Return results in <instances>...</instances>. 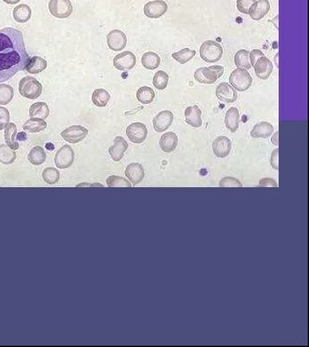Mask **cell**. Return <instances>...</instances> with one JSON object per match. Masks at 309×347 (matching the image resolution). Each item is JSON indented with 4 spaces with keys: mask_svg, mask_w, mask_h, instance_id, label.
Returning <instances> with one entry per match:
<instances>
[{
    "mask_svg": "<svg viewBox=\"0 0 309 347\" xmlns=\"http://www.w3.org/2000/svg\"><path fill=\"white\" fill-rule=\"evenodd\" d=\"M29 59L23 34L14 28L0 30V84L25 70Z\"/></svg>",
    "mask_w": 309,
    "mask_h": 347,
    "instance_id": "obj_1",
    "label": "cell"
},
{
    "mask_svg": "<svg viewBox=\"0 0 309 347\" xmlns=\"http://www.w3.org/2000/svg\"><path fill=\"white\" fill-rule=\"evenodd\" d=\"M199 54L201 59L206 63L213 64L221 59L223 55V48L220 44L217 43L216 41L208 40L205 41L200 46Z\"/></svg>",
    "mask_w": 309,
    "mask_h": 347,
    "instance_id": "obj_2",
    "label": "cell"
},
{
    "mask_svg": "<svg viewBox=\"0 0 309 347\" xmlns=\"http://www.w3.org/2000/svg\"><path fill=\"white\" fill-rule=\"evenodd\" d=\"M18 89L20 94L23 97L26 99H35L42 93L43 86L34 77L25 76L20 81Z\"/></svg>",
    "mask_w": 309,
    "mask_h": 347,
    "instance_id": "obj_3",
    "label": "cell"
},
{
    "mask_svg": "<svg viewBox=\"0 0 309 347\" xmlns=\"http://www.w3.org/2000/svg\"><path fill=\"white\" fill-rule=\"evenodd\" d=\"M224 74L222 66H209L202 67L195 72L194 78L197 82L204 85H213L216 81Z\"/></svg>",
    "mask_w": 309,
    "mask_h": 347,
    "instance_id": "obj_4",
    "label": "cell"
},
{
    "mask_svg": "<svg viewBox=\"0 0 309 347\" xmlns=\"http://www.w3.org/2000/svg\"><path fill=\"white\" fill-rule=\"evenodd\" d=\"M253 79L249 72L243 68L235 69L229 76V84L239 91H245L251 87Z\"/></svg>",
    "mask_w": 309,
    "mask_h": 347,
    "instance_id": "obj_5",
    "label": "cell"
},
{
    "mask_svg": "<svg viewBox=\"0 0 309 347\" xmlns=\"http://www.w3.org/2000/svg\"><path fill=\"white\" fill-rule=\"evenodd\" d=\"M50 13L57 18H66L73 12V5L70 0H50Z\"/></svg>",
    "mask_w": 309,
    "mask_h": 347,
    "instance_id": "obj_6",
    "label": "cell"
},
{
    "mask_svg": "<svg viewBox=\"0 0 309 347\" xmlns=\"http://www.w3.org/2000/svg\"><path fill=\"white\" fill-rule=\"evenodd\" d=\"M87 135H88V129L79 125L71 126L61 132V137L65 139L66 142H69L72 144L79 143L86 138Z\"/></svg>",
    "mask_w": 309,
    "mask_h": 347,
    "instance_id": "obj_7",
    "label": "cell"
},
{
    "mask_svg": "<svg viewBox=\"0 0 309 347\" xmlns=\"http://www.w3.org/2000/svg\"><path fill=\"white\" fill-rule=\"evenodd\" d=\"M75 160V152L68 145L63 146L55 154V162L60 169H68Z\"/></svg>",
    "mask_w": 309,
    "mask_h": 347,
    "instance_id": "obj_8",
    "label": "cell"
},
{
    "mask_svg": "<svg viewBox=\"0 0 309 347\" xmlns=\"http://www.w3.org/2000/svg\"><path fill=\"white\" fill-rule=\"evenodd\" d=\"M148 130L144 123L135 122L129 125L126 129V135L128 139L136 144H141L147 138Z\"/></svg>",
    "mask_w": 309,
    "mask_h": 347,
    "instance_id": "obj_9",
    "label": "cell"
},
{
    "mask_svg": "<svg viewBox=\"0 0 309 347\" xmlns=\"http://www.w3.org/2000/svg\"><path fill=\"white\" fill-rule=\"evenodd\" d=\"M168 10V5L163 0H154L145 4V15L149 18H159Z\"/></svg>",
    "mask_w": 309,
    "mask_h": 347,
    "instance_id": "obj_10",
    "label": "cell"
},
{
    "mask_svg": "<svg viewBox=\"0 0 309 347\" xmlns=\"http://www.w3.org/2000/svg\"><path fill=\"white\" fill-rule=\"evenodd\" d=\"M135 65H136V57L130 51L121 53L119 55H116L114 59V65L115 68L120 71H128V70L133 69Z\"/></svg>",
    "mask_w": 309,
    "mask_h": 347,
    "instance_id": "obj_11",
    "label": "cell"
},
{
    "mask_svg": "<svg viewBox=\"0 0 309 347\" xmlns=\"http://www.w3.org/2000/svg\"><path fill=\"white\" fill-rule=\"evenodd\" d=\"M127 44V37L121 30L115 29L107 35V45L113 51H122Z\"/></svg>",
    "mask_w": 309,
    "mask_h": 347,
    "instance_id": "obj_12",
    "label": "cell"
},
{
    "mask_svg": "<svg viewBox=\"0 0 309 347\" xmlns=\"http://www.w3.org/2000/svg\"><path fill=\"white\" fill-rule=\"evenodd\" d=\"M253 67H254L255 74L259 79L261 80L269 79L274 68L271 61L265 55L259 57V59L256 61Z\"/></svg>",
    "mask_w": 309,
    "mask_h": 347,
    "instance_id": "obj_13",
    "label": "cell"
},
{
    "mask_svg": "<svg viewBox=\"0 0 309 347\" xmlns=\"http://www.w3.org/2000/svg\"><path fill=\"white\" fill-rule=\"evenodd\" d=\"M216 96L219 100L226 103H233L238 98L236 89L228 83H221L219 85L216 89Z\"/></svg>",
    "mask_w": 309,
    "mask_h": 347,
    "instance_id": "obj_14",
    "label": "cell"
},
{
    "mask_svg": "<svg viewBox=\"0 0 309 347\" xmlns=\"http://www.w3.org/2000/svg\"><path fill=\"white\" fill-rule=\"evenodd\" d=\"M173 122V114L169 110H163L154 119V128L157 132H163L169 129Z\"/></svg>",
    "mask_w": 309,
    "mask_h": 347,
    "instance_id": "obj_15",
    "label": "cell"
},
{
    "mask_svg": "<svg viewBox=\"0 0 309 347\" xmlns=\"http://www.w3.org/2000/svg\"><path fill=\"white\" fill-rule=\"evenodd\" d=\"M212 149L216 157L219 159H224L230 153L231 141L227 137H219L213 141Z\"/></svg>",
    "mask_w": 309,
    "mask_h": 347,
    "instance_id": "obj_16",
    "label": "cell"
},
{
    "mask_svg": "<svg viewBox=\"0 0 309 347\" xmlns=\"http://www.w3.org/2000/svg\"><path fill=\"white\" fill-rule=\"evenodd\" d=\"M269 9L270 3L269 0H256L249 9V15L252 19L259 21L269 13Z\"/></svg>",
    "mask_w": 309,
    "mask_h": 347,
    "instance_id": "obj_17",
    "label": "cell"
},
{
    "mask_svg": "<svg viewBox=\"0 0 309 347\" xmlns=\"http://www.w3.org/2000/svg\"><path fill=\"white\" fill-rule=\"evenodd\" d=\"M128 149V143L123 137H116L114 141V145L109 149V154L112 159L118 162L124 158L125 151Z\"/></svg>",
    "mask_w": 309,
    "mask_h": 347,
    "instance_id": "obj_18",
    "label": "cell"
},
{
    "mask_svg": "<svg viewBox=\"0 0 309 347\" xmlns=\"http://www.w3.org/2000/svg\"><path fill=\"white\" fill-rule=\"evenodd\" d=\"M125 175L132 184L136 185L145 178V169L139 163H132L125 169Z\"/></svg>",
    "mask_w": 309,
    "mask_h": 347,
    "instance_id": "obj_19",
    "label": "cell"
},
{
    "mask_svg": "<svg viewBox=\"0 0 309 347\" xmlns=\"http://www.w3.org/2000/svg\"><path fill=\"white\" fill-rule=\"evenodd\" d=\"M185 120L186 122L193 127L199 128L202 125L201 119V110L197 105L189 106L185 110Z\"/></svg>",
    "mask_w": 309,
    "mask_h": 347,
    "instance_id": "obj_20",
    "label": "cell"
},
{
    "mask_svg": "<svg viewBox=\"0 0 309 347\" xmlns=\"http://www.w3.org/2000/svg\"><path fill=\"white\" fill-rule=\"evenodd\" d=\"M178 137L174 132H166L159 139V147L162 151L170 153L174 151L178 145Z\"/></svg>",
    "mask_w": 309,
    "mask_h": 347,
    "instance_id": "obj_21",
    "label": "cell"
},
{
    "mask_svg": "<svg viewBox=\"0 0 309 347\" xmlns=\"http://www.w3.org/2000/svg\"><path fill=\"white\" fill-rule=\"evenodd\" d=\"M273 131L274 127L269 122L262 121L255 125L254 128L250 132V136L254 139H267L273 134Z\"/></svg>",
    "mask_w": 309,
    "mask_h": 347,
    "instance_id": "obj_22",
    "label": "cell"
},
{
    "mask_svg": "<svg viewBox=\"0 0 309 347\" xmlns=\"http://www.w3.org/2000/svg\"><path fill=\"white\" fill-rule=\"evenodd\" d=\"M225 124L227 129L232 133H235L238 129L239 125V109L235 107L229 108V110L226 113L225 117Z\"/></svg>",
    "mask_w": 309,
    "mask_h": 347,
    "instance_id": "obj_23",
    "label": "cell"
},
{
    "mask_svg": "<svg viewBox=\"0 0 309 347\" xmlns=\"http://www.w3.org/2000/svg\"><path fill=\"white\" fill-rule=\"evenodd\" d=\"M47 67V62L44 58L40 56H34L30 58L27 65L25 66V70L32 75H37L45 71Z\"/></svg>",
    "mask_w": 309,
    "mask_h": 347,
    "instance_id": "obj_24",
    "label": "cell"
},
{
    "mask_svg": "<svg viewBox=\"0 0 309 347\" xmlns=\"http://www.w3.org/2000/svg\"><path fill=\"white\" fill-rule=\"evenodd\" d=\"M16 134H17L16 126L14 123L8 122L5 127V143L14 150L19 149V143L16 140Z\"/></svg>",
    "mask_w": 309,
    "mask_h": 347,
    "instance_id": "obj_25",
    "label": "cell"
},
{
    "mask_svg": "<svg viewBox=\"0 0 309 347\" xmlns=\"http://www.w3.org/2000/svg\"><path fill=\"white\" fill-rule=\"evenodd\" d=\"M49 108L45 102H35L30 106L29 115L31 118L45 119L49 116Z\"/></svg>",
    "mask_w": 309,
    "mask_h": 347,
    "instance_id": "obj_26",
    "label": "cell"
},
{
    "mask_svg": "<svg viewBox=\"0 0 309 347\" xmlns=\"http://www.w3.org/2000/svg\"><path fill=\"white\" fill-rule=\"evenodd\" d=\"M46 127L47 123L45 122V119L32 118L25 122L23 128L30 133H37L42 130H45Z\"/></svg>",
    "mask_w": 309,
    "mask_h": 347,
    "instance_id": "obj_27",
    "label": "cell"
},
{
    "mask_svg": "<svg viewBox=\"0 0 309 347\" xmlns=\"http://www.w3.org/2000/svg\"><path fill=\"white\" fill-rule=\"evenodd\" d=\"M32 11L27 5H17L13 10V16L16 22L18 23H25L31 18Z\"/></svg>",
    "mask_w": 309,
    "mask_h": 347,
    "instance_id": "obj_28",
    "label": "cell"
},
{
    "mask_svg": "<svg viewBox=\"0 0 309 347\" xmlns=\"http://www.w3.org/2000/svg\"><path fill=\"white\" fill-rule=\"evenodd\" d=\"M27 159L31 164L35 166H40L43 164L46 159V154L43 148L39 146L34 147L30 150L29 154L27 156Z\"/></svg>",
    "mask_w": 309,
    "mask_h": 347,
    "instance_id": "obj_29",
    "label": "cell"
},
{
    "mask_svg": "<svg viewBox=\"0 0 309 347\" xmlns=\"http://www.w3.org/2000/svg\"><path fill=\"white\" fill-rule=\"evenodd\" d=\"M160 58L154 52H147L142 57V65L148 70H155L159 67Z\"/></svg>",
    "mask_w": 309,
    "mask_h": 347,
    "instance_id": "obj_30",
    "label": "cell"
},
{
    "mask_svg": "<svg viewBox=\"0 0 309 347\" xmlns=\"http://www.w3.org/2000/svg\"><path fill=\"white\" fill-rule=\"evenodd\" d=\"M110 99H111V96H110L109 92L105 89H95V91L93 92V96H92L93 103L100 108L105 107L106 105L108 104Z\"/></svg>",
    "mask_w": 309,
    "mask_h": 347,
    "instance_id": "obj_31",
    "label": "cell"
},
{
    "mask_svg": "<svg viewBox=\"0 0 309 347\" xmlns=\"http://www.w3.org/2000/svg\"><path fill=\"white\" fill-rule=\"evenodd\" d=\"M136 97H137V99L139 100L141 103H143V104H150L154 99V90L152 89V88L148 87V86H143V87H141L137 90Z\"/></svg>",
    "mask_w": 309,
    "mask_h": 347,
    "instance_id": "obj_32",
    "label": "cell"
},
{
    "mask_svg": "<svg viewBox=\"0 0 309 347\" xmlns=\"http://www.w3.org/2000/svg\"><path fill=\"white\" fill-rule=\"evenodd\" d=\"M249 51L248 50H239V52L235 55V65L239 68H243L245 70H249L252 67L249 59Z\"/></svg>",
    "mask_w": 309,
    "mask_h": 347,
    "instance_id": "obj_33",
    "label": "cell"
},
{
    "mask_svg": "<svg viewBox=\"0 0 309 347\" xmlns=\"http://www.w3.org/2000/svg\"><path fill=\"white\" fill-rule=\"evenodd\" d=\"M16 159V153L14 149L7 145H0V162L5 165L14 163Z\"/></svg>",
    "mask_w": 309,
    "mask_h": 347,
    "instance_id": "obj_34",
    "label": "cell"
},
{
    "mask_svg": "<svg viewBox=\"0 0 309 347\" xmlns=\"http://www.w3.org/2000/svg\"><path fill=\"white\" fill-rule=\"evenodd\" d=\"M196 55L194 50H190L189 48H183L179 52H176L172 54V57L174 58L180 65H185L189 61L192 59Z\"/></svg>",
    "mask_w": 309,
    "mask_h": 347,
    "instance_id": "obj_35",
    "label": "cell"
},
{
    "mask_svg": "<svg viewBox=\"0 0 309 347\" xmlns=\"http://www.w3.org/2000/svg\"><path fill=\"white\" fill-rule=\"evenodd\" d=\"M14 89L7 85H0V105H7L13 99Z\"/></svg>",
    "mask_w": 309,
    "mask_h": 347,
    "instance_id": "obj_36",
    "label": "cell"
},
{
    "mask_svg": "<svg viewBox=\"0 0 309 347\" xmlns=\"http://www.w3.org/2000/svg\"><path fill=\"white\" fill-rule=\"evenodd\" d=\"M154 85L158 89H164L168 86L169 75L164 71H158L154 77Z\"/></svg>",
    "mask_w": 309,
    "mask_h": 347,
    "instance_id": "obj_37",
    "label": "cell"
},
{
    "mask_svg": "<svg viewBox=\"0 0 309 347\" xmlns=\"http://www.w3.org/2000/svg\"><path fill=\"white\" fill-rule=\"evenodd\" d=\"M43 178L45 182L49 184L57 183L60 178L59 171L54 168H47L43 171Z\"/></svg>",
    "mask_w": 309,
    "mask_h": 347,
    "instance_id": "obj_38",
    "label": "cell"
},
{
    "mask_svg": "<svg viewBox=\"0 0 309 347\" xmlns=\"http://www.w3.org/2000/svg\"><path fill=\"white\" fill-rule=\"evenodd\" d=\"M106 183L109 187H132V183H130L129 181L117 175L109 176L106 180Z\"/></svg>",
    "mask_w": 309,
    "mask_h": 347,
    "instance_id": "obj_39",
    "label": "cell"
},
{
    "mask_svg": "<svg viewBox=\"0 0 309 347\" xmlns=\"http://www.w3.org/2000/svg\"><path fill=\"white\" fill-rule=\"evenodd\" d=\"M219 186L221 187H241L242 183L239 182V180L234 177H224L221 179Z\"/></svg>",
    "mask_w": 309,
    "mask_h": 347,
    "instance_id": "obj_40",
    "label": "cell"
},
{
    "mask_svg": "<svg viewBox=\"0 0 309 347\" xmlns=\"http://www.w3.org/2000/svg\"><path fill=\"white\" fill-rule=\"evenodd\" d=\"M255 2L256 0H237V7L239 12L243 14H249V9Z\"/></svg>",
    "mask_w": 309,
    "mask_h": 347,
    "instance_id": "obj_41",
    "label": "cell"
},
{
    "mask_svg": "<svg viewBox=\"0 0 309 347\" xmlns=\"http://www.w3.org/2000/svg\"><path fill=\"white\" fill-rule=\"evenodd\" d=\"M10 114L8 109L4 107H0V130L5 129L6 124L9 122Z\"/></svg>",
    "mask_w": 309,
    "mask_h": 347,
    "instance_id": "obj_42",
    "label": "cell"
},
{
    "mask_svg": "<svg viewBox=\"0 0 309 347\" xmlns=\"http://www.w3.org/2000/svg\"><path fill=\"white\" fill-rule=\"evenodd\" d=\"M264 54L263 52H261L260 50L254 49L251 51V53H249V59H250V64H251V66H253L256 61L259 59V57L261 56H264Z\"/></svg>",
    "mask_w": 309,
    "mask_h": 347,
    "instance_id": "obj_43",
    "label": "cell"
},
{
    "mask_svg": "<svg viewBox=\"0 0 309 347\" xmlns=\"http://www.w3.org/2000/svg\"><path fill=\"white\" fill-rule=\"evenodd\" d=\"M270 163L273 169L278 170L279 169V149H276L271 154Z\"/></svg>",
    "mask_w": 309,
    "mask_h": 347,
    "instance_id": "obj_44",
    "label": "cell"
},
{
    "mask_svg": "<svg viewBox=\"0 0 309 347\" xmlns=\"http://www.w3.org/2000/svg\"><path fill=\"white\" fill-rule=\"evenodd\" d=\"M259 186L260 187H265V186H269V187H278V183H276L274 179L272 178H263L260 180L259 182Z\"/></svg>",
    "mask_w": 309,
    "mask_h": 347,
    "instance_id": "obj_45",
    "label": "cell"
},
{
    "mask_svg": "<svg viewBox=\"0 0 309 347\" xmlns=\"http://www.w3.org/2000/svg\"><path fill=\"white\" fill-rule=\"evenodd\" d=\"M26 139V134L25 132H20L18 134H16V140H25Z\"/></svg>",
    "mask_w": 309,
    "mask_h": 347,
    "instance_id": "obj_46",
    "label": "cell"
},
{
    "mask_svg": "<svg viewBox=\"0 0 309 347\" xmlns=\"http://www.w3.org/2000/svg\"><path fill=\"white\" fill-rule=\"evenodd\" d=\"M5 3L6 4H9V5H15L16 3H18L20 0H3Z\"/></svg>",
    "mask_w": 309,
    "mask_h": 347,
    "instance_id": "obj_47",
    "label": "cell"
},
{
    "mask_svg": "<svg viewBox=\"0 0 309 347\" xmlns=\"http://www.w3.org/2000/svg\"><path fill=\"white\" fill-rule=\"evenodd\" d=\"M275 60H276V65L279 67V54L276 55V58H275Z\"/></svg>",
    "mask_w": 309,
    "mask_h": 347,
    "instance_id": "obj_48",
    "label": "cell"
},
{
    "mask_svg": "<svg viewBox=\"0 0 309 347\" xmlns=\"http://www.w3.org/2000/svg\"><path fill=\"white\" fill-rule=\"evenodd\" d=\"M278 19H279V16H276V18H275L274 20V23L277 27H279V25H278Z\"/></svg>",
    "mask_w": 309,
    "mask_h": 347,
    "instance_id": "obj_49",
    "label": "cell"
}]
</instances>
